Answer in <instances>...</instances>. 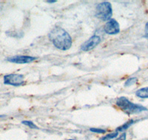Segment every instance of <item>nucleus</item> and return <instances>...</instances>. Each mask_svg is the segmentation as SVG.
<instances>
[{"label":"nucleus","mask_w":148,"mask_h":140,"mask_svg":"<svg viewBox=\"0 0 148 140\" xmlns=\"http://www.w3.org/2000/svg\"><path fill=\"white\" fill-rule=\"evenodd\" d=\"M53 45L60 50H69L72 46V39L69 33L60 27H55L48 35Z\"/></svg>","instance_id":"obj_1"},{"label":"nucleus","mask_w":148,"mask_h":140,"mask_svg":"<svg viewBox=\"0 0 148 140\" xmlns=\"http://www.w3.org/2000/svg\"><path fill=\"white\" fill-rule=\"evenodd\" d=\"M117 106H119L123 111L127 114H134V113H141L145 111H147L146 107L139 104L133 103L130 101L128 98L125 97H120L117 98L116 102Z\"/></svg>","instance_id":"obj_2"},{"label":"nucleus","mask_w":148,"mask_h":140,"mask_svg":"<svg viewBox=\"0 0 148 140\" xmlns=\"http://www.w3.org/2000/svg\"><path fill=\"white\" fill-rule=\"evenodd\" d=\"M96 16L102 21H109L113 15L112 5L108 2L98 4L96 9Z\"/></svg>","instance_id":"obj_3"},{"label":"nucleus","mask_w":148,"mask_h":140,"mask_svg":"<svg viewBox=\"0 0 148 140\" xmlns=\"http://www.w3.org/2000/svg\"><path fill=\"white\" fill-rule=\"evenodd\" d=\"M25 84L24 75L20 74H9L4 76V84L13 86H20Z\"/></svg>","instance_id":"obj_4"},{"label":"nucleus","mask_w":148,"mask_h":140,"mask_svg":"<svg viewBox=\"0 0 148 140\" xmlns=\"http://www.w3.org/2000/svg\"><path fill=\"white\" fill-rule=\"evenodd\" d=\"M104 32L109 35H116L120 32L119 24L113 18H111L107 22L104 27Z\"/></svg>","instance_id":"obj_5"},{"label":"nucleus","mask_w":148,"mask_h":140,"mask_svg":"<svg viewBox=\"0 0 148 140\" xmlns=\"http://www.w3.org/2000/svg\"><path fill=\"white\" fill-rule=\"evenodd\" d=\"M100 42H101V39H100L99 36L96 35H92L87 41L82 43V45L81 46V50L82 51L88 52V51L94 49L98 44H99Z\"/></svg>","instance_id":"obj_6"},{"label":"nucleus","mask_w":148,"mask_h":140,"mask_svg":"<svg viewBox=\"0 0 148 140\" xmlns=\"http://www.w3.org/2000/svg\"><path fill=\"white\" fill-rule=\"evenodd\" d=\"M36 59L37 58L36 57L28 56V55H15V56L8 58L7 60L10 63L23 64V63H30Z\"/></svg>","instance_id":"obj_7"},{"label":"nucleus","mask_w":148,"mask_h":140,"mask_svg":"<svg viewBox=\"0 0 148 140\" xmlns=\"http://www.w3.org/2000/svg\"><path fill=\"white\" fill-rule=\"evenodd\" d=\"M136 95L140 98H148V87L141 88L137 90Z\"/></svg>","instance_id":"obj_8"},{"label":"nucleus","mask_w":148,"mask_h":140,"mask_svg":"<svg viewBox=\"0 0 148 140\" xmlns=\"http://www.w3.org/2000/svg\"><path fill=\"white\" fill-rule=\"evenodd\" d=\"M134 123H135V121L133 120H129V121H127V122H125V124H123L122 125H121V126H119V128H116V131L117 132H124L125 130H126L127 129L129 128L131 126V125Z\"/></svg>","instance_id":"obj_9"},{"label":"nucleus","mask_w":148,"mask_h":140,"mask_svg":"<svg viewBox=\"0 0 148 140\" xmlns=\"http://www.w3.org/2000/svg\"><path fill=\"white\" fill-rule=\"evenodd\" d=\"M118 135H119V132L115 131V132H113V133H108V134L105 135L104 137H101V138L100 139V140H111V139H116V137H118Z\"/></svg>","instance_id":"obj_10"},{"label":"nucleus","mask_w":148,"mask_h":140,"mask_svg":"<svg viewBox=\"0 0 148 140\" xmlns=\"http://www.w3.org/2000/svg\"><path fill=\"white\" fill-rule=\"evenodd\" d=\"M137 82H138V78H137V77H130V78H128L127 80L125 81V87L130 86L134 85L135 84H136Z\"/></svg>","instance_id":"obj_11"},{"label":"nucleus","mask_w":148,"mask_h":140,"mask_svg":"<svg viewBox=\"0 0 148 140\" xmlns=\"http://www.w3.org/2000/svg\"><path fill=\"white\" fill-rule=\"evenodd\" d=\"M22 123L23 125H26V126H28L30 128H32V129H38L39 128L32 122V121H28V120H23L22 121Z\"/></svg>","instance_id":"obj_12"},{"label":"nucleus","mask_w":148,"mask_h":140,"mask_svg":"<svg viewBox=\"0 0 148 140\" xmlns=\"http://www.w3.org/2000/svg\"><path fill=\"white\" fill-rule=\"evenodd\" d=\"M91 132L95 133H106V130H104V129L101 128H91L90 129Z\"/></svg>","instance_id":"obj_13"},{"label":"nucleus","mask_w":148,"mask_h":140,"mask_svg":"<svg viewBox=\"0 0 148 140\" xmlns=\"http://www.w3.org/2000/svg\"><path fill=\"white\" fill-rule=\"evenodd\" d=\"M127 139V133H125V132H123L122 133H121V135L119 137H118V138L116 139V140H126Z\"/></svg>","instance_id":"obj_14"},{"label":"nucleus","mask_w":148,"mask_h":140,"mask_svg":"<svg viewBox=\"0 0 148 140\" xmlns=\"http://www.w3.org/2000/svg\"><path fill=\"white\" fill-rule=\"evenodd\" d=\"M145 33H146V36H148V22L145 25Z\"/></svg>","instance_id":"obj_15"},{"label":"nucleus","mask_w":148,"mask_h":140,"mask_svg":"<svg viewBox=\"0 0 148 140\" xmlns=\"http://www.w3.org/2000/svg\"><path fill=\"white\" fill-rule=\"evenodd\" d=\"M47 2L49 4H53L56 2V0H48V1H47Z\"/></svg>","instance_id":"obj_16"},{"label":"nucleus","mask_w":148,"mask_h":140,"mask_svg":"<svg viewBox=\"0 0 148 140\" xmlns=\"http://www.w3.org/2000/svg\"><path fill=\"white\" fill-rule=\"evenodd\" d=\"M67 140H76V139H67Z\"/></svg>","instance_id":"obj_17"},{"label":"nucleus","mask_w":148,"mask_h":140,"mask_svg":"<svg viewBox=\"0 0 148 140\" xmlns=\"http://www.w3.org/2000/svg\"><path fill=\"white\" fill-rule=\"evenodd\" d=\"M3 117V116H0V117Z\"/></svg>","instance_id":"obj_18"}]
</instances>
